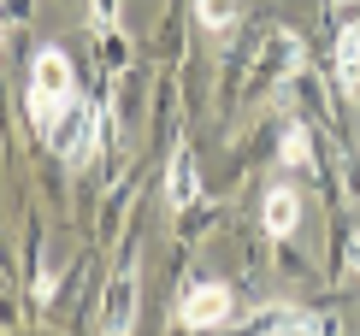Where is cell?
I'll return each instance as SVG.
<instances>
[{
	"instance_id": "7",
	"label": "cell",
	"mask_w": 360,
	"mask_h": 336,
	"mask_svg": "<svg viewBox=\"0 0 360 336\" xmlns=\"http://www.w3.org/2000/svg\"><path fill=\"white\" fill-rule=\"evenodd\" d=\"M101 124H107V118H101V106H89V112H83V130L65 142V165H89V160H95V148H101Z\"/></svg>"
},
{
	"instance_id": "6",
	"label": "cell",
	"mask_w": 360,
	"mask_h": 336,
	"mask_svg": "<svg viewBox=\"0 0 360 336\" xmlns=\"http://www.w3.org/2000/svg\"><path fill=\"white\" fill-rule=\"evenodd\" d=\"M166 195H172V207H195V195H201V177H195V154H189V148H177V154H172Z\"/></svg>"
},
{
	"instance_id": "3",
	"label": "cell",
	"mask_w": 360,
	"mask_h": 336,
	"mask_svg": "<svg viewBox=\"0 0 360 336\" xmlns=\"http://www.w3.org/2000/svg\"><path fill=\"white\" fill-rule=\"evenodd\" d=\"M101 325H107L112 336H124L130 325H136V259L118 266V278L107 289V313H101Z\"/></svg>"
},
{
	"instance_id": "11",
	"label": "cell",
	"mask_w": 360,
	"mask_h": 336,
	"mask_svg": "<svg viewBox=\"0 0 360 336\" xmlns=\"http://www.w3.org/2000/svg\"><path fill=\"white\" fill-rule=\"evenodd\" d=\"M349 266H354V271H360V236H354V242H349Z\"/></svg>"
},
{
	"instance_id": "2",
	"label": "cell",
	"mask_w": 360,
	"mask_h": 336,
	"mask_svg": "<svg viewBox=\"0 0 360 336\" xmlns=\"http://www.w3.org/2000/svg\"><path fill=\"white\" fill-rule=\"evenodd\" d=\"M224 318H231V289H224V283H195V289H184L177 325L207 330V325H224Z\"/></svg>"
},
{
	"instance_id": "1",
	"label": "cell",
	"mask_w": 360,
	"mask_h": 336,
	"mask_svg": "<svg viewBox=\"0 0 360 336\" xmlns=\"http://www.w3.org/2000/svg\"><path fill=\"white\" fill-rule=\"evenodd\" d=\"M24 106H30V124H36L41 142H59L65 124L77 118V77H71V59L59 53V48H41V53H36Z\"/></svg>"
},
{
	"instance_id": "8",
	"label": "cell",
	"mask_w": 360,
	"mask_h": 336,
	"mask_svg": "<svg viewBox=\"0 0 360 336\" xmlns=\"http://www.w3.org/2000/svg\"><path fill=\"white\" fill-rule=\"evenodd\" d=\"M254 330H325L319 313H302V307H272L254 318Z\"/></svg>"
},
{
	"instance_id": "10",
	"label": "cell",
	"mask_w": 360,
	"mask_h": 336,
	"mask_svg": "<svg viewBox=\"0 0 360 336\" xmlns=\"http://www.w3.org/2000/svg\"><path fill=\"white\" fill-rule=\"evenodd\" d=\"M283 165H295V172H307V165H313L307 124H290V130H283Z\"/></svg>"
},
{
	"instance_id": "4",
	"label": "cell",
	"mask_w": 360,
	"mask_h": 336,
	"mask_svg": "<svg viewBox=\"0 0 360 336\" xmlns=\"http://www.w3.org/2000/svg\"><path fill=\"white\" fill-rule=\"evenodd\" d=\"M260 219H266V236L283 242L295 224H302V201H295V189H283V183H278V189H266V212H260Z\"/></svg>"
},
{
	"instance_id": "5",
	"label": "cell",
	"mask_w": 360,
	"mask_h": 336,
	"mask_svg": "<svg viewBox=\"0 0 360 336\" xmlns=\"http://www.w3.org/2000/svg\"><path fill=\"white\" fill-rule=\"evenodd\" d=\"M337 89L360 95V24H342V36H337Z\"/></svg>"
},
{
	"instance_id": "12",
	"label": "cell",
	"mask_w": 360,
	"mask_h": 336,
	"mask_svg": "<svg viewBox=\"0 0 360 336\" xmlns=\"http://www.w3.org/2000/svg\"><path fill=\"white\" fill-rule=\"evenodd\" d=\"M331 6H354V0H331Z\"/></svg>"
},
{
	"instance_id": "9",
	"label": "cell",
	"mask_w": 360,
	"mask_h": 336,
	"mask_svg": "<svg viewBox=\"0 0 360 336\" xmlns=\"http://www.w3.org/2000/svg\"><path fill=\"white\" fill-rule=\"evenodd\" d=\"M195 18H201L207 36H224L231 18H236V0H195Z\"/></svg>"
}]
</instances>
